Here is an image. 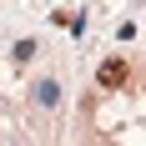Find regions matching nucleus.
Returning <instances> with one entry per match:
<instances>
[{"instance_id":"f03ea898","label":"nucleus","mask_w":146,"mask_h":146,"mask_svg":"<svg viewBox=\"0 0 146 146\" xmlns=\"http://www.w3.org/2000/svg\"><path fill=\"white\" fill-rule=\"evenodd\" d=\"M35 101H40V106H56L60 101V86H56V81H40V86H35Z\"/></svg>"},{"instance_id":"f257e3e1","label":"nucleus","mask_w":146,"mask_h":146,"mask_svg":"<svg viewBox=\"0 0 146 146\" xmlns=\"http://www.w3.org/2000/svg\"><path fill=\"white\" fill-rule=\"evenodd\" d=\"M96 81H101V86H106V91H116V86H121V81H126V66H121V60H106L101 71H96Z\"/></svg>"}]
</instances>
